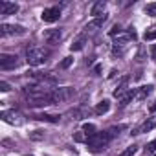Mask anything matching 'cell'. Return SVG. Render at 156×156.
<instances>
[{"label":"cell","mask_w":156,"mask_h":156,"mask_svg":"<svg viewBox=\"0 0 156 156\" xmlns=\"http://www.w3.org/2000/svg\"><path fill=\"white\" fill-rule=\"evenodd\" d=\"M123 129H125L123 125H119V127H110L107 132L110 134V138H114V136H118V134H119V130H123Z\"/></svg>","instance_id":"obj_25"},{"label":"cell","mask_w":156,"mask_h":156,"mask_svg":"<svg viewBox=\"0 0 156 156\" xmlns=\"http://www.w3.org/2000/svg\"><path fill=\"white\" fill-rule=\"evenodd\" d=\"M145 13L151 15V17H156V2H151L145 6Z\"/></svg>","instance_id":"obj_23"},{"label":"cell","mask_w":156,"mask_h":156,"mask_svg":"<svg viewBox=\"0 0 156 156\" xmlns=\"http://www.w3.org/2000/svg\"><path fill=\"white\" fill-rule=\"evenodd\" d=\"M136 151H138V147H136V145H129V147L119 154V156H134V154H136Z\"/></svg>","instance_id":"obj_22"},{"label":"cell","mask_w":156,"mask_h":156,"mask_svg":"<svg viewBox=\"0 0 156 156\" xmlns=\"http://www.w3.org/2000/svg\"><path fill=\"white\" fill-rule=\"evenodd\" d=\"M154 156H156V154H154Z\"/></svg>","instance_id":"obj_35"},{"label":"cell","mask_w":156,"mask_h":156,"mask_svg":"<svg viewBox=\"0 0 156 156\" xmlns=\"http://www.w3.org/2000/svg\"><path fill=\"white\" fill-rule=\"evenodd\" d=\"M156 110V101H154V105H151V112H154Z\"/></svg>","instance_id":"obj_33"},{"label":"cell","mask_w":156,"mask_h":156,"mask_svg":"<svg viewBox=\"0 0 156 156\" xmlns=\"http://www.w3.org/2000/svg\"><path fill=\"white\" fill-rule=\"evenodd\" d=\"M152 88H154L152 85H143V87L136 88V99H138V101H143V99H147V96H151Z\"/></svg>","instance_id":"obj_13"},{"label":"cell","mask_w":156,"mask_h":156,"mask_svg":"<svg viewBox=\"0 0 156 156\" xmlns=\"http://www.w3.org/2000/svg\"><path fill=\"white\" fill-rule=\"evenodd\" d=\"M121 31H123V30H121V26H119V24H116V26L110 30V37H116V35H119Z\"/></svg>","instance_id":"obj_27"},{"label":"cell","mask_w":156,"mask_h":156,"mask_svg":"<svg viewBox=\"0 0 156 156\" xmlns=\"http://www.w3.org/2000/svg\"><path fill=\"white\" fill-rule=\"evenodd\" d=\"M19 62H20V61H19L17 55H11V53H0V68H2V70L17 68Z\"/></svg>","instance_id":"obj_5"},{"label":"cell","mask_w":156,"mask_h":156,"mask_svg":"<svg viewBox=\"0 0 156 156\" xmlns=\"http://www.w3.org/2000/svg\"><path fill=\"white\" fill-rule=\"evenodd\" d=\"M154 151H156V141H151L147 145V152H154Z\"/></svg>","instance_id":"obj_30"},{"label":"cell","mask_w":156,"mask_h":156,"mask_svg":"<svg viewBox=\"0 0 156 156\" xmlns=\"http://www.w3.org/2000/svg\"><path fill=\"white\" fill-rule=\"evenodd\" d=\"M0 118H2L6 123H9V125H22V116L19 114V112H15V110H4L2 114H0Z\"/></svg>","instance_id":"obj_8"},{"label":"cell","mask_w":156,"mask_h":156,"mask_svg":"<svg viewBox=\"0 0 156 156\" xmlns=\"http://www.w3.org/2000/svg\"><path fill=\"white\" fill-rule=\"evenodd\" d=\"M154 127H156V118H151L149 121H143V123H141V125H140V127H138L134 132H132V134H143V132H149V130H152Z\"/></svg>","instance_id":"obj_12"},{"label":"cell","mask_w":156,"mask_h":156,"mask_svg":"<svg viewBox=\"0 0 156 156\" xmlns=\"http://www.w3.org/2000/svg\"><path fill=\"white\" fill-rule=\"evenodd\" d=\"M42 39L46 41V44L55 46V44H59V42H61V39H62V31H61V30H55V28L46 30V31L42 33Z\"/></svg>","instance_id":"obj_7"},{"label":"cell","mask_w":156,"mask_h":156,"mask_svg":"<svg viewBox=\"0 0 156 156\" xmlns=\"http://www.w3.org/2000/svg\"><path fill=\"white\" fill-rule=\"evenodd\" d=\"M112 138H110V134L105 130V132H96L94 136H90L88 140H87V145H88V149L92 151V152H98V151H103L107 145H108V141H110Z\"/></svg>","instance_id":"obj_2"},{"label":"cell","mask_w":156,"mask_h":156,"mask_svg":"<svg viewBox=\"0 0 156 156\" xmlns=\"http://www.w3.org/2000/svg\"><path fill=\"white\" fill-rule=\"evenodd\" d=\"M33 118L35 119H41V121H50V123L59 121V116H53V114H35Z\"/></svg>","instance_id":"obj_19"},{"label":"cell","mask_w":156,"mask_h":156,"mask_svg":"<svg viewBox=\"0 0 156 156\" xmlns=\"http://www.w3.org/2000/svg\"><path fill=\"white\" fill-rule=\"evenodd\" d=\"M30 138H31V140H35V141L44 140V132H42V130H33V132L30 134Z\"/></svg>","instance_id":"obj_26"},{"label":"cell","mask_w":156,"mask_h":156,"mask_svg":"<svg viewBox=\"0 0 156 156\" xmlns=\"http://www.w3.org/2000/svg\"><path fill=\"white\" fill-rule=\"evenodd\" d=\"M143 53H145V48H140V51H138L136 59H138V61H143Z\"/></svg>","instance_id":"obj_31"},{"label":"cell","mask_w":156,"mask_h":156,"mask_svg":"<svg viewBox=\"0 0 156 156\" xmlns=\"http://www.w3.org/2000/svg\"><path fill=\"white\" fill-rule=\"evenodd\" d=\"M108 110H110V101H108V99H103V101H99V103L96 105V110H94V112H96L98 116H103V114H107Z\"/></svg>","instance_id":"obj_17"},{"label":"cell","mask_w":156,"mask_h":156,"mask_svg":"<svg viewBox=\"0 0 156 156\" xmlns=\"http://www.w3.org/2000/svg\"><path fill=\"white\" fill-rule=\"evenodd\" d=\"M88 114H90V108H88V107H77L75 110H72L73 119H83V118H88Z\"/></svg>","instance_id":"obj_16"},{"label":"cell","mask_w":156,"mask_h":156,"mask_svg":"<svg viewBox=\"0 0 156 156\" xmlns=\"http://www.w3.org/2000/svg\"><path fill=\"white\" fill-rule=\"evenodd\" d=\"M83 132L90 138V136H94L96 134V125H92V123H87L85 127H83Z\"/></svg>","instance_id":"obj_21"},{"label":"cell","mask_w":156,"mask_h":156,"mask_svg":"<svg viewBox=\"0 0 156 156\" xmlns=\"http://www.w3.org/2000/svg\"><path fill=\"white\" fill-rule=\"evenodd\" d=\"M73 96V88L72 87H61V88H53L51 92V103H64Z\"/></svg>","instance_id":"obj_3"},{"label":"cell","mask_w":156,"mask_h":156,"mask_svg":"<svg viewBox=\"0 0 156 156\" xmlns=\"http://www.w3.org/2000/svg\"><path fill=\"white\" fill-rule=\"evenodd\" d=\"M152 57H154V59H156V46H154V48H152Z\"/></svg>","instance_id":"obj_34"},{"label":"cell","mask_w":156,"mask_h":156,"mask_svg":"<svg viewBox=\"0 0 156 156\" xmlns=\"http://www.w3.org/2000/svg\"><path fill=\"white\" fill-rule=\"evenodd\" d=\"M107 19H108V17H107V13H105L103 17H99V19H94L92 22H88V24L85 26V33H83V35H90V33H96V31H98V30H99V28L105 24V20H107Z\"/></svg>","instance_id":"obj_9"},{"label":"cell","mask_w":156,"mask_h":156,"mask_svg":"<svg viewBox=\"0 0 156 156\" xmlns=\"http://www.w3.org/2000/svg\"><path fill=\"white\" fill-rule=\"evenodd\" d=\"M136 39V31H134V28H129L127 31L123 30L119 35H116L114 37V46L118 48V46H125L129 41H134Z\"/></svg>","instance_id":"obj_6"},{"label":"cell","mask_w":156,"mask_h":156,"mask_svg":"<svg viewBox=\"0 0 156 156\" xmlns=\"http://www.w3.org/2000/svg\"><path fill=\"white\" fill-rule=\"evenodd\" d=\"M72 62H73V59H72V57H66V59L61 62V68H68V66H72Z\"/></svg>","instance_id":"obj_29"},{"label":"cell","mask_w":156,"mask_h":156,"mask_svg":"<svg viewBox=\"0 0 156 156\" xmlns=\"http://www.w3.org/2000/svg\"><path fill=\"white\" fill-rule=\"evenodd\" d=\"M48 57H50V51L44 50V48L31 46V48L26 50V61H28V64H31V66H41V64H44V62L48 61Z\"/></svg>","instance_id":"obj_1"},{"label":"cell","mask_w":156,"mask_h":156,"mask_svg":"<svg viewBox=\"0 0 156 156\" xmlns=\"http://www.w3.org/2000/svg\"><path fill=\"white\" fill-rule=\"evenodd\" d=\"M105 8H107V2L99 0V2H96V4L92 6V9H90V15H94L96 19H99V17H103V15H105Z\"/></svg>","instance_id":"obj_14"},{"label":"cell","mask_w":156,"mask_h":156,"mask_svg":"<svg viewBox=\"0 0 156 156\" xmlns=\"http://www.w3.org/2000/svg\"><path fill=\"white\" fill-rule=\"evenodd\" d=\"M19 11V4H15V2H0V13H2L4 17H8V15H15Z\"/></svg>","instance_id":"obj_11"},{"label":"cell","mask_w":156,"mask_h":156,"mask_svg":"<svg viewBox=\"0 0 156 156\" xmlns=\"http://www.w3.org/2000/svg\"><path fill=\"white\" fill-rule=\"evenodd\" d=\"M59 17H61V9L59 8H46L44 11H42V15H41V19L44 20V22H55V20H59Z\"/></svg>","instance_id":"obj_10"},{"label":"cell","mask_w":156,"mask_h":156,"mask_svg":"<svg viewBox=\"0 0 156 156\" xmlns=\"http://www.w3.org/2000/svg\"><path fill=\"white\" fill-rule=\"evenodd\" d=\"M0 90H2V92H9L11 90V85L6 83V81H0Z\"/></svg>","instance_id":"obj_28"},{"label":"cell","mask_w":156,"mask_h":156,"mask_svg":"<svg viewBox=\"0 0 156 156\" xmlns=\"http://www.w3.org/2000/svg\"><path fill=\"white\" fill-rule=\"evenodd\" d=\"M127 83H129V77H123V79L119 81V85L116 87V90H114V98H119V99H121V98L129 92V90H127Z\"/></svg>","instance_id":"obj_15"},{"label":"cell","mask_w":156,"mask_h":156,"mask_svg":"<svg viewBox=\"0 0 156 156\" xmlns=\"http://www.w3.org/2000/svg\"><path fill=\"white\" fill-rule=\"evenodd\" d=\"M99 72H101V66H96V68H94V73L99 75Z\"/></svg>","instance_id":"obj_32"},{"label":"cell","mask_w":156,"mask_h":156,"mask_svg":"<svg viewBox=\"0 0 156 156\" xmlns=\"http://www.w3.org/2000/svg\"><path fill=\"white\" fill-rule=\"evenodd\" d=\"M26 33V28L20 26V24H0V35L2 37H9V35H24Z\"/></svg>","instance_id":"obj_4"},{"label":"cell","mask_w":156,"mask_h":156,"mask_svg":"<svg viewBox=\"0 0 156 156\" xmlns=\"http://www.w3.org/2000/svg\"><path fill=\"white\" fill-rule=\"evenodd\" d=\"M143 39H145V41H154V39H156V28L147 30V31H145V35H143Z\"/></svg>","instance_id":"obj_24"},{"label":"cell","mask_w":156,"mask_h":156,"mask_svg":"<svg viewBox=\"0 0 156 156\" xmlns=\"http://www.w3.org/2000/svg\"><path fill=\"white\" fill-rule=\"evenodd\" d=\"M85 41H87V35H81V37H77V39L72 42L70 50H72V51H79V50H83V48H85Z\"/></svg>","instance_id":"obj_18"},{"label":"cell","mask_w":156,"mask_h":156,"mask_svg":"<svg viewBox=\"0 0 156 156\" xmlns=\"http://www.w3.org/2000/svg\"><path fill=\"white\" fill-rule=\"evenodd\" d=\"M132 99H136V90L132 88V90H129L123 98H121V107H125V105H129Z\"/></svg>","instance_id":"obj_20"}]
</instances>
